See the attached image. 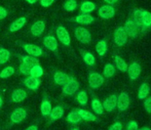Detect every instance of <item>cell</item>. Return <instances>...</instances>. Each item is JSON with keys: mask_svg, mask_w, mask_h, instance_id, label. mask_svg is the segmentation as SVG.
I'll use <instances>...</instances> for the list:
<instances>
[{"mask_svg": "<svg viewBox=\"0 0 151 130\" xmlns=\"http://www.w3.org/2000/svg\"><path fill=\"white\" fill-rule=\"evenodd\" d=\"M133 20L141 33H146L151 28V12L148 10L137 8L133 11Z\"/></svg>", "mask_w": 151, "mask_h": 130, "instance_id": "obj_1", "label": "cell"}, {"mask_svg": "<svg viewBox=\"0 0 151 130\" xmlns=\"http://www.w3.org/2000/svg\"><path fill=\"white\" fill-rule=\"evenodd\" d=\"M78 89H79V83L73 77H70L69 80L63 85V93L66 95H73Z\"/></svg>", "mask_w": 151, "mask_h": 130, "instance_id": "obj_2", "label": "cell"}, {"mask_svg": "<svg viewBox=\"0 0 151 130\" xmlns=\"http://www.w3.org/2000/svg\"><path fill=\"white\" fill-rule=\"evenodd\" d=\"M75 37L80 43L88 44L91 41V35L88 30H86V28L82 27H77L75 29Z\"/></svg>", "mask_w": 151, "mask_h": 130, "instance_id": "obj_3", "label": "cell"}, {"mask_svg": "<svg viewBox=\"0 0 151 130\" xmlns=\"http://www.w3.org/2000/svg\"><path fill=\"white\" fill-rule=\"evenodd\" d=\"M127 35L125 33L123 27H117L114 31L113 34V40L114 43L117 46H123L127 42Z\"/></svg>", "mask_w": 151, "mask_h": 130, "instance_id": "obj_4", "label": "cell"}, {"mask_svg": "<svg viewBox=\"0 0 151 130\" xmlns=\"http://www.w3.org/2000/svg\"><path fill=\"white\" fill-rule=\"evenodd\" d=\"M123 29H124L127 37H129V38H133L134 39V38H136L139 35V30H138L137 25L134 22L133 19H129V20L124 23Z\"/></svg>", "mask_w": 151, "mask_h": 130, "instance_id": "obj_5", "label": "cell"}, {"mask_svg": "<svg viewBox=\"0 0 151 130\" xmlns=\"http://www.w3.org/2000/svg\"><path fill=\"white\" fill-rule=\"evenodd\" d=\"M104 83V77L103 75L97 73V72H93L88 75V84H90L91 88L97 89L101 87Z\"/></svg>", "mask_w": 151, "mask_h": 130, "instance_id": "obj_6", "label": "cell"}, {"mask_svg": "<svg viewBox=\"0 0 151 130\" xmlns=\"http://www.w3.org/2000/svg\"><path fill=\"white\" fill-rule=\"evenodd\" d=\"M57 33V37H58V40L61 42L62 44L68 46L71 43V39H70V35L69 32L67 31L66 28H64L63 26H59L56 30Z\"/></svg>", "mask_w": 151, "mask_h": 130, "instance_id": "obj_7", "label": "cell"}, {"mask_svg": "<svg viewBox=\"0 0 151 130\" xmlns=\"http://www.w3.org/2000/svg\"><path fill=\"white\" fill-rule=\"evenodd\" d=\"M27 117V111L23 108H18L14 111H12V113L10 114V121L12 123H21L26 119Z\"/></svg>", "mask_w": 151, "mask_h": 130, "instance_id": "obj_8", "label": "cell"}, {"mask_svg": "<svg viewBox=\"0 0 151 130\" xmlns=\"http://www.w3.org/2000/svg\"><path fill=\"white\" fill-rule=\"evenodd\" d=\"M131 104V99H129V94L125 92H121L117 96V104H116V108L120 111V112H124L127 108Z\"/></svg>", "mask_w": 151, "mask_h": 130, "instance_id": "obj_9", "label": "cell"}, {"mask_svg": "<svg viewBox=\"0 0 151 130\" xmlns=\"http://www.w3.org/2000/svg\"><path fill=\"white\" fill-rule=\"evenodd\" d=\"M127 74H129V77L132 80H137L140 77V74H141V66L138 61H134L131 65L127 67Z\"/></svg>", "mask_w": 151, "mask_h": 130, "instance_id": "obj_10", "label": "cell"}, {"mask_svg": "<svg viewBox=\"0 0 151 130\" xmlns=\"http://www.w3.org/2000/svg\"><path fill=\"white\" fill-rule=\"evenodd\" d=\"M115 14V9L113 8L112 5H103L100 7L99 9V16L104 20H109V19L113 18Z\"/></svg>", "mask_w": 151, "mask_h": 130, "instance_id": "obj_11", "label": "cell"}, {"mask_svg": "<svg viewBox=\"0 0 151 130\" xmlns=\"http://www.w3.org/2000/svg\"><path fill=\"white\" fill-rule=\"evenodd\" d=\"M116 104H117V96L115 94L109 95L107 99H105L103 104V108L107 112H113L116 109Z\"/></svg>", "mask_w": 151, "mask_h": 130, "instance_id": "obj_12", "label": "cell"}, {"mask_svg": "<svg viewBox=\"0 0 151 130\" xmlns=\"http://www.w3.org/2000/svg\"><path fill=\"white\" fill-rule=\"evenodd\" d=\"M44 29H45V24H44V22H42V21H37V22H35L31 26L30 32L34 37H39L44 32Z\"/></svg>", "mask_w": 151, "mask_h": 130, "instance_id": "obj_13", "label": "cell"}, {"mask_svg": "<svg viewBox=\"0 0 151 130\" xmlns=\"http://www.w3.org/2000/svg\"><path fill=\"white\" fill-rule=\"evenodd\" d=\"M24 49L26 50V52L29 55L32 56H41L42 55V49L41 47H39L38 45H34V44H25L24 45Z\"/></svg>", "mask_w": 151, "mask_h": 130, "instance_id": "obj_14", "label": "cell"}, {"mask_svg": "<svg viewBox=\"0 0 151 130\" xmlns=\"http://www.w3.org/2000/svg\"><path fill=\"white\" fill-rule=\"evenodd\" d=\"M43 45L45 46L47 49L52 50V51H56V50L58 49V40L52 35L46 36L43 39Z\"/></svg>", "mask_w": 151, "mask_h": 130, "instance_id": "obj_15", "label": "cell"}, {"mask_svg": "<svg viewBox=\"0 0 151 130\" xmlns=\"http://www.w3.org/2000/svg\"><path fill=\"white\" fill-rule=\"evenodd\" d=\"M40 79L36 78V77H32V76H29L28 78H26L24 80V84L26 85L27 88L31 89V90H36V89L39 88L40 86Z\"/></svg>", "mask_w": 151, "mask_h": 130, "instance_id": "obj_16", "label": "cell"}, {"mask_svg": "<svg viewBox=\"0 0 151 130\" xmlns=\"http://www.w3.org/2000/svg\"><path fill=\"white\" fill-rule=\"evenodd\" d=\"M75 21L80 25H91L93 23L95 19L90 14H80L75 18Z\"/></svg>", "mask_w": 151, "mask_h": 130, "instance_id": "obj_17", "label": "cell"}, {"mask_svg": "<svg viewBox=\"0 0 151 130\" xmlns=\"http://www.w3.org/2000/svg\"><path fill=\"white\" fill-rule=\"evenodd\" d=\"M26 23H27V19L25 18V16H21V18L17 19L14 22L12 23V25L9 26V31L10 32L19 31V30H21L26 25Z\"/></svg>", "mask_w": 151, "mask_h": 130, "instance_id": "obj_18", "label": "cell"}, {"mask_svg": "<svg viewBox=\"0 0 151 130\" xmlns=\"http://www.w3.org/2000/svg\"><path fill=\"white\" fill-rule=\"evenodd\" d=\"M27 97V92L24 89H16L12 93V99L14 103H21Z\"/></svg>", "mask_w": 151, "mask_h": 130, "instance_id": "obj_19", "label": "cell"}, {"mask_svg": "<svg viewBox=\"0 0 151 130\" xmlns=\"http://www.w3.org/2000/svg\"><path fill=\"white\" fill-rule=\"evenodd\" d=\"M63 115H64V109L62 108L61 106H57L52 109V111H50L48 116H50V120L57 121V120H59V119H61L62 117H63Z\"/></svg>", "mask_w": 151, "mask_h": 130, "instance_id": "obj_20", "label": "cell"}, {"mask_svg": "<svg viewBox=\"0 0 151 130\" xmlns=\"http://www.w3.org/2000/svg\"><path fill=\"white\" fill-rule=\"evenodd\" d=\"M69 78L70 77L67 75V74L64 73V72H61V71L56 72L55 75H54V81L56 82V84L62 85V86H63V85L65 84L68 80H69Z\"/></svg>", "mask_w": 151, "mask_h": 130, "instance_id": "obj_21", "label": "cell"}, {"mask_svg": "<svg viewBox=\"0 0 151 130\" xmlns=\"http://www.w3.org/2000/svg\"><path fill=\"white\" fill-rule=\"evenodd\" d=\"M149 92H150V86L147 83H143L139 87V89H138V99H145L146 97H148Z\"/></svg>", "mask_w": 151, "mask_h": 130, "instance_id": "obj_22", "label": "cell"}, {"mask_svg": "<svg viewBox=\"0 0 151 130\" xmlns=\"http://www.w3.org/2000/svg\"><path fill=\"white\" fill-rule=\"evenodd\" d=\"M77 113H78V115H79L80 118H81L82 120L93 121H93H97V117H96L93 113L88 112V111H86V110L79 109V110H77Z\"/></svg>", "mask_w": 151, "mask_h": 130, "instance_id": "obj_23", "label": "cell"}, {"mask_svg": "<svg viewBox=\"0 0 151 130\" xmlns=\"http://www.w3.org/2000/svg\"><path fill=\"white\" fill-rule=\"evenodd\" d=\"M107 50H108V44L106 40H101L96 45V51L98 52V54L100 56H104L107 53Z\"/></svg>", "mask_w": 151, "mask_h": 130, "instance_id": "obj_24", "label": "cell"}, {"mask_svg": "<svg viewBox=\"0 0 151 130\" xmlns=\"http://www.w3.org/2000/svg\"><path fill=\"white\" fill-rule=\"evenodd\" d=\"M96 8V4L91 1H84L80 5V11L81 14H90V12L93 11Z\"/></svg>", "mask_w": 151, "mask_h": 130, "instance_id": "obj_25", "label": "cell"}, {"mask_svg": "<svg viewBox=\"0 0 151 130\" xmlns=\"http://www.w3.org/2000/svg\"><path fill=\"white\" fill-rule=\"evenodd\" d=\"M114 59H115V66L120 72H127V64L125 63V61L120 57L119 55H114Z\"/></svg>", "mask_w": 151, "mask_h": 130, "instance_id": "obj_26", "label": "cell"}, {"mask_svg": "<svg viewBox=\"0 0 151 130\" xmlns=\"http://www.w3.org/2000/svg\"><path fill=\"white\" fill-rule=\"evenodd\" d=\"M91 109H93V113L97 115H102L104 113L103 104L98 99H93L91 101Z\"/></svg>", "mask_w": 151, "mask_h": 130, "instance_id": "obj_27", "label": "cell"}, {"mask_svg": "<svg viewBox=\"0 0 151 130\" xmlns=\"http://www.w3.org/2000/svg\"><path fill=\"white\" fill-rule=\"evenodd\" d=\"M115 75V68L112 64L108 63L105 65L103 70V77L105 78H111Z\"/></svg>", "mask_w": 151, "mask_h": 130, "instance_id": "obj_28", "label": "cell"}, {"mask_svg": "<svg viewBox=\"0 0 151 130\" xmlns=\"http://www.w3.org/2000/svg\"><path fill=\"white\" fill-rule=\"evenodd\" d=\"M52 106L50 101H47V99L42 101L41 106H40V112H41L42 116H48L50 111H52Z\"/></svg>", "mask_w": 151, "mask_h": 130, "instance_id": "obj_29", "label": "cell"}, {"mask_svg": "<svg viewBox=\"0 0 151 130\" xmlns=\"http://www.w3.org/2000/svg\"><path fill=\"white\" fill-rule=\"evenodd\" d=\"M29 75L32 76V77L40 78L42 75H43V69L41 68V66H39V64H36V65H34L31 67Z\"/></svg>", "mask_w": 151, "mask_h": 130, "instance_id": "obj_30", "label": "cell"}, {"mask_svg": "<svg viewBox=\"0 0 151 130\" xmlns=\"http://www.w3.org/2000/svg\"><path fill=\"white\" fill-rule=\"evenodd\" d=\"M80 120H81V118H80V116L78 115L77 111H72V112H70L67 116V121L70 123H72V124L79 123Z\"/></svg>", "mask_w": 151, "mask_h": 130, "instance_id": "obj_31", "label": "cell"}, {"mask_svg": "<svg viewBox=\"0 0 151 130\" xmlns=\"http://www.w3.org/2000/svg\"><path fill=\"white\" fill-rule=\"evenodd\" d=\"M14 74V69L10 66L8 67H5L1 72H0V78L1 79H7L9 78L10 76H12Z\"/></svg>", "mask_w": 151, "mask_h": 130, "instance_id": "obj_32", "label": "cell"}, {"mask_svg": "<svg viewBox=\"0 0 151 130\" xmlns=\"http://www.w3.org/2000/svg\"><path fill=\"white\" fill-rule=\"evenodd\" d=\"M22 63L32 67V66L38 64V59L36 56H32V55H24L22 56Z\"/></svg>", "mask_w": 151, "mask_h": 130, "instance_id": "obj_33", "label": "cell"}, {"mask_svg": "<svg viewBox=\"0 0 151 130\" xmlns=\"http://www.w3.org/2000/svg\"><path fill=\"white\" fill-rule=\"evenodd\" d=\"M82 59L88 66H93L96 63L95 56L91 52H83L82 53Z\"/></svg>", "mask_w": 151, "mask_h": 130, "instance_id": "obj_34", "label": "cell"}, {"mask_svg": "<svg viewBox=\"0 0 151 130\" xmlns=\"http://www.w3.org/2000/svg\"><path fill=\"white\" fill-rule=\"evenodd\" d=\"M10 59V52L5 48H0V64H6Z\"/></svg>", "mask_w": 151, "mask_h": 130, "instance_id": "obj_35", "label": "cell"}, {"mask_svg": "<svg viewBox=\"0 0 151 130\" xmlns=\"http://www.w3.org/2000/svg\"><path fill=\"white\" fill-rule=\"evenodd\" d=\"M76 99H77V101L79 104H81V106H86L88 101V93H86V91H80V92H78V94L76 95Z\"/></svg>", "mask_w": 151, "mask_h": 130, "instance_id": "obj_36", "label": "cell"}, {"mask_svg": "<svg viewBox=\"0 0 151 130\" xmlns=\"http://www.w3.org/2000/svg\"><path fill=\"white\" fill-rule=\"evenodd\" d=\"M64 8L67 11H74L77 8V2L76 0H67L64 3Z\"/></svg>", "mask_w": 151, "mask_h": 130, "instance_id": "obj_37", "label": "cell"}, {"mask_svg": "<svg viewBox=\"0 0 151 130\" xmlns=\"http://www.w3.org/2000/svg\"><path fill=\"white\" fill-rule=\"evenodd\" d=\"M30 70H31V67L24 63H21V66H20V72L24 75H29L30 73Z\"/></svg>", "mask_w": 151, "mask_h": 130, "instance_id": "obj_38", "label": "cell"}, {"mask_svg": "<svg viewBox=\"0 0 151 130\" xmlns=\"http://www.w3.org/2000/svg\"><path fill=\"white\" fill-rule=\"evenodd\" d=\"M143 106H144V109H145L146 112L151 114V96L150 97H146Z\"/></svg>", "mask_w": 151, "mask_h": 130, "instance_id": "obj_39", "label": "cell"}, {"mask_svg": "<svg viewBox=\"0 0 151 130\" xmlns=\"http://www.w3.org/2000/svg\"><path fill=\"white\" fill-rule=\"evenodd\" d=\"M138 129H139V126H138V123L136 121L132 120L127 124V130H138Z\"/></svg>", "mask_w": 151, "mask_h": 130, "instance_id": "obj_40", "label": "cell"}, {"mask_svg": "<svg viewBox=\"0 0 151 130\" xmlns=\"http://www.w3.org/2000/svg\"><path fill=\"white\" fill-rule=\"evenodd\" d=\"M55 2V0H40V4L43 7H50V5H52Z\"/></svg>", "mask_w": 151, "mask_h": 130, "instance_id": "obj_41", "label": "cell"}, {"mask_svg": "<svg viewBox=\"0 0 151 130\" xmlns=\"http://www.w3.org/2000/svg\"><path fill=\"white\" fill-rule=\"evenodd\" d=\"M109 130H122V124L120 122H115L109 127Z\"/></svg>", "mask_w": 151, "mask_h": 130, "instance_id": "obj_42", "label": "cell"}, {"mask_svg": "<svg viewBox=\"0 0 151 130\" xmlns=\"http://www.w3.org/2000/svg\"><path fill=\"white\" fill-rule=\"evenodd\" d=\"M6 16H7V10L2 6H0V20H4Z\"/></svg>", "mask_w": 151, "mask_h": 130, "instance_id": "obj_43", "label": "cell"}, {"mask_svg": "<svg viewBox=\"0 0 151 130\" xmlns=\"http://www.w3.org/2000/svg\"><path fill=\"white\" fill-rule=\"evenodd\" d=\"M105 2H107L109 5H113V4H115L116 2L118 1V0H104Z\"/></svg>", "mask_w": 151, "mask_h": 130, "instance_id": "obj_44", "label": "cell"}, {"mask_svg": "<svg viewBox=\"0 0 151 130\" xmlns=\"http://www.w3.org/2000/svg\"><path fill=\"white\" fill-rule=\"evenodd\" d=\"M25 130H38V127L37 125H31V126H29L28 128H26Z\"/></svg>", "mask_w": 151, "mask_h": 130, "instance_id": "obj_45", "label": "cell"}, {"mask_svg": "<svg viewBox=\"0 0 151 130\" xmlns=\"http://www.w3.org/2000/svg\"><path fill=\"white\" fill-rule=\"evenodd\" d=\"M27 2H28L29 4H34V3H36V2L38 1V0H26Z\"/></svg>", "mask_w": 151, "mask_h": 130, "instance_id": "obj_46", "label": "cell"}, {"mask_svg": "<svg viewBox=\"0 0 151 130\" xmlns=\"http://www.w3.org/2000/svg\"><path fill=\"white\" fill-rule=\"evenodd\" d=\"M2 104H3V99H2V96L0 95V108L2 106Z\"/></svg>", "mask_w": 151, "mask_h": 130, "instance_id": "obj_47", "label": "cell"}, {"mask_svg": "<svg viewBox=\"0 0 151 130\" xmlns=\"http://www.w3.org/2000/svg\"><path fill=\"white\" fill-rule=\"evenodd\" d=\"M138 130H151V129L149 128V127H143V128H140Z\"/></svg>", "mask_w": 151, "mask_h": 130, "instance_id": "obj_48", "label": "cell"}, {"mask_svg": "<svg viewBox=\"0 0 151 130\" xmlns=\"http://www.w3.org/2000/svg\"><path fill=\"white\" fill-rule=\"evenodd\" d=\"M71 130H79L78 128H73V129H71Z\"/></svg>", "mask_w": 151, "mask_h": 130, "instance_id": "obj_49", "label": "cell"}]
</instances>
